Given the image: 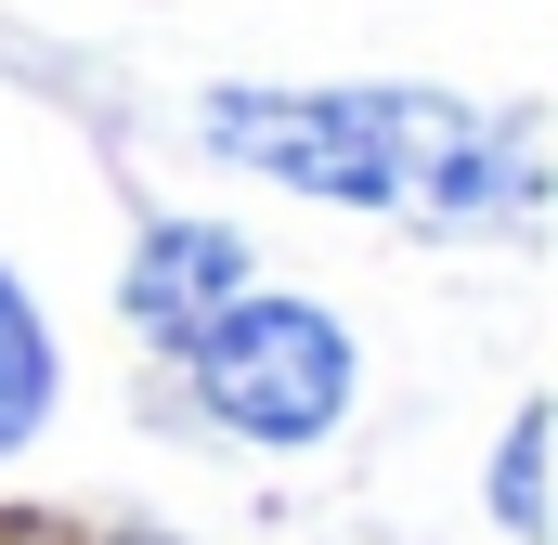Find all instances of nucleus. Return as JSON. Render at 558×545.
Masks as SVG:
<instances>
[{
  "label": "nucleus",
  "mask_w": 558,
  "mask_h": 545,
  "mask_svg": "<svg viewBox=\"0 0 558 545\" xmlns=\"http://www.w3.org/2000/svg\"><path fill=\"white\" fill-rule=\"evenodd\" d=\"M208 143L234 169H274L325 208H377L428 234H520L546 195V156L520 118H481L454 92H208Z\"/></svg>",
  "instance_id": "nucleus-1"
},
{
  "label": "nucleus",
  "mask_w": 558,
  "mask_h": 545,
  "mask_svg": "<svg viewBox=\"0 0 558 545\" xmlns=\"http://www.w3.org/2000/svg\"><path fill=\"white\" fill-rule=\"evenodd\" d=\"M182 364H195V403L221 415L234 441H325L338 415H351V338H338V312H312V299H234V312H208L195 338H182Z\"/></svg>",
  "instance_id": "nucleus-2"
},
{
  "label": "nucleus",
  "mask_w": 558,
  "mask_h": 545,
  "mask_svg": "<svg viewBox=\"0 0 558 545\" xmlns=\"http://www.w3.org/2000/svg\"><path fill=\"white\" fill-rule=\"evenodd\" d=\"M118 299H131L143 338H169V351H182L208 312H234V299H247V234H221V221H156V234L131 247V286H118Z\"/></svg>",
  "instance_id": "nucleus-3"
},
{
  "label": "nucleus",
  "mask_w": 558,
  "mask_h": 545,
  "mask_svg": "<svg viewBox=\"0 0 558 545\" xmlns=\"http://www.w3.org/2000/svg\"><path fill=\"white\" fill-rule=\"evenodd\" d=\"M52 390H65V364H52V325H39V299L0 272V455H13V441H39Z\"/></svg>",
  "instance_id": "nucleus-4"
},
{
  "label": "nucleus",
  "mask_w": 558,
  "mask_h": 545,
  "mask_svg": "<svg viewBox=\"0 0 558 545\" xmlns=\"http://www.w3.org/2000/svg\"><path fill=\"white\" fill-rule=\"evenodd\" d=\"M533 455H546V415H520V428H507V468H494V507H507V533H533Z\"/></svg>",
  "instance_id": "nucleus-5"
}]
</instances>
